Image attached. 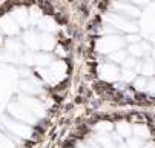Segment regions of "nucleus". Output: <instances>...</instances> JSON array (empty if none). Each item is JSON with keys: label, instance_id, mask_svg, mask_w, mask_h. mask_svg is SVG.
<instances>
[{"label": "nucleus", "instance_id": "obj_15", "mask_svg": "<svg viewBox=\"0 0 155 148\" xmlns=\"http://www.w3.org/2000/svg\"><path fill=\"white\" fill-rule=\"evenodd\" d=\"M132 2H134V3H146L147 0H132Z\"/></svg>", "mask_w": 155, "mask_h": 148}, {"label": "nucleus", "instance_id": "obj_13", "mask_svg": "<svg viewBox=\"0 0 155 148\" xmlns=\"http://www.w3.org/2000/svg\"><path fill=\"white\" fill-rule=\"evenodd\" d=\"M144 85H147L146 77H138V79H135V87H137V90H143Z\"/></svg>", "mask_w": 155, "mask_h": 148}, {"label": "nucleus", "instance_id": "obj_4", "mask_svg": "<svg viewBox=\"0 0 155 148\" xmlns=\"http://www.w3.org/2000/svg\"><path fill=\"white\" fill-rule=\"evenodd\" d=\"M0 26H2V29H3L6 34H9V36H14V34L18 33V26H17V23L14 22L11 17H8V15L0 20Z\"/></svg>", "mask_w": 155, "mask_h": 148}, {"label": "nucleus", "instance_id": "obj_9", "mask_svg": "<svg viewBox=\"0 0 155 148\" xmlns=\"http://www.w3.org/2000/svg\"><path fill=\"white\" fill-rule=\"evenodd\" d=\"M38 26L43 29V31H46V33H52L55 31V23H54V20L49 19V17H45V19H41L40 22H38Z\"/></svg>", "mask_w": 155, "mask_h": 148}, {"label": "nucleus", "instance_id": "obj_10", "mask_svg": "<svg viewBox=\"0 0 155 148\" xmlns=\"http://www.w3.org/2000/svg\"><path fill=\"white\" fill-rule=\"evenodd\" d=\"M54 43L55 42H54V37L51 34H45V36L40 37V48H43V50H46V51L52 50Z\"/></svg>", "mask_w": 155, "mask_h": 148}, {"label": "nucleus", "instance_id": "obj_2", "mask_svg": "<svg viewBox=\"0 0 155 148\" xmlns=\"http://www.w3.org/2000/svg\"><path fill=\"white\" fill-rule=\"evenodd\" d=\"M106 20L115 28L121 29V31H127V33H134L138 29V26L134 23V22H130V20H127L124 15L121 14H107L106 15Z\"/></svg>", "mask_w": 155, "mask_h": 148}, {"label": "nucleus", "instance_id": "obj_16", "mask_svg": "<svg viewBox=\"0 0 155 148\" xmlns=\"http://www.w3.org/2000/svg\"><path fill=\"white\" fill-rule=\"evenodd\" d=\"M0 43H2V37H0Z\"/></svg>", "mask_w": 155, "mask_h": 148}, {"label": "nucleus", "instance_id": "obj_14", "mask_svg": "<svg viewBox=\"0 0 155 148\" xmlns=\"http://www.w3.org/2000/svg\"><path fill=\"white\" fill-rule=\"evenodd\" d=\"M135 77V74H134V71H132V70H124L123 71V80H130V79H134Z\"/></svg>", "mask_w": 155, "mask_h": 148}, {"label": "nucleus", "instance_id": "obj_12", "mask_svg": "<svg viewBox=\"0 0 155 148\" xmlns=\"http://www.w3.org/2000/svg\"><path fill=\"white\" fill-rule=\"evenodd\" d=\"M141 73H143L144 76H150V74L153 73V62H152V60L143 62V70H141Z\"/></svg>", "mask_w": 155, "mask_h": 148}, {"label": "nucleus", "instance_id": "obj_6", "mask_svg": "<svg viewBox=\"0 0 155 148\" xmlns=\"http://www.w3.org/2000/svg\"><path fill=\"white\" fill-rule=\"evenodd\" d=\"M127 53H129L132 57H141L143 54L147 53V46L143 45V43H140V42H138V43H130Z\"/></svg>", "mask_w": 155, "mask_h": 148}, {"label": "nucleus", "instance_id": "obj_8", "mask_svg": "<svg viewBox=\"0 0 155 148\" xmlns=\"http://www.w3.org/2000/svg\"><path fill=\"white\" fill-rule=\"evenodd\" d=\"M12 15L15 17V20H17L21 26H25V25L28 23V12H26L25 8H17V9H14Z\"/></svg>", "mask_w": 155, "mask_h": 148}, {"label": "nucleus", "instance_id": "obj_11", "mask_svg": "<svg viewBox=\"0 0 155 148\" xmlns=\"http://www.w3.org/2000/svg\"><path fill=\"white\" fill-rule=\"evenodd\" d=\"M109 59L112 60V62H117V63H123L127 59V51L126 50H117L114 53H110Z\"/></svg>", "mask_w": 155, "mask_h": 148}, {"label": "nucleus", "instance_id": "obj_7", "mask_svg": "<svg viewBox=\"0 0 155 148\" xmlns=\"http://www.w3.org/2000/svg\"><path fill=\"white\" fill-rule=\"evenodd\" d=\"M25 42L28 43V46L31 50H38L40 48V36H37L35 33H28L25 36Z\"/></svg>", "mask_w": 155, "mask_h": 148}, {"label": "nucleus", "instance_id": "obj_5", "mask_svg": "<svg viewBox=\"0 0 155 148\" xmlns=\"http://www.w3.org/2000/svg\"><path fill=\"white\" fill-rule=\"evenodd\" d=\"M100 73H104L103 74L104 79H117L118 77V70L112 63H103L100 68Z\"/></svg>", "mask_w": 155, "mask_h": 148}, {"label": "nucleus", "instance_id": "obj_3", "mask_svg": "<svg viewBox=\"0 0 155 148\" xmlns=\"http://www.w3.org/2000/svg\"><path fill=\"white\" fill-rule=\"evenodd\" d=\"M115 9L121 14V15H129V17H137L140 15V9L134 5H130V3H124V2H118L115 5Z\"/></svg>", "mask_w": 155, "mask_h": 148}, {"label": "nucleus", "instance_id": "obj_17", "mask_svg": "<svg viewBox=\"0 0 155 148\" xmlns=\"http://www.w3.org/2000/svg\"><path fill=\"white\" fill-rule=\"evenodd\" d=\"M153 57H155V50H153Z\"/></svg>", "mask_w": 155, "mask_h": 148}, {"label": "nucleus", "instance_id": "obj_1", "mask_svg": "<svg viewBox=\"0 0 155 148\" xmlns=\"http://www.w3.org/2000/svg\"><path fill=\"white\" fill-rule=\"evenodd\" d=\"M124 45V40L120 36H104L97 42V50L100 53H114L117 50H121Z\"/></svg>", "mask_w": 155, "mask_h": 148}]
</instances>
